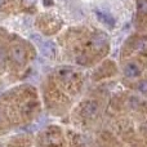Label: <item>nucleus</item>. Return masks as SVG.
<instances>
[{
	"mask_svg": "<svg viewBox=\"0 0 147 147\" xmlns=\"http://www.w3.org/2000/svg\"><path fill=\"white\" fill-rule=\"evenodd\" d=\"M31 40L35 41L36 45H39L40 52L45 57H54L56 53V45L49 40H41V38L39 35H31Z\"/></svg>",
	"mask_w": 147,
	"mask_h": 147,
	"instance_id": "nucleus-1",
	"label": "nucleus"
},
{
	"mask_svg": "<svg viewBox=\"0 0 147 147\" xmlns=\"http://www.w3.org/2000/svg\"><path fill=\"white\" fill-rule=\"evenodd\" d=\"M96 16L98 18V21H101L103 25L110 26V27H115L116 21H115V18L111 14H109L106 12H102V10H96Z\"/></svg>",
	"mask_w": 147,
	"mask_h": 147,
	"instance_id": "nucleus-2",
	"label": "nucleus"
},
{
	"mask_svg": "<svg viewBox=\"0 0 147 147\" xmlns=\"http://www.w3.org/2000/svg\"><path fill=\"white\" fill-rule=\"evenodd\" d=\"M81 110H83V114L85 115V116L92 117V116H94V115H97V112H98V105L93 101H88L83 105V109Z\"/></svg>",
	"mask_w": 147,
	"mask_h": 147,
	"instance_id": "nucleus-3",
	"label": "nucleus"
},
{
	"mask_svg": "<svg viewBox=\"0 0 147 147\" xmlns=\"http://www.w3.org/2000/svg\"><path fill=\"white\" fill-rule=\"evenodd\" d=\"M12 58L14 62H17V63L22 65L23 62L26 61V52L23 48H21V47H14V48L12 49Z\"/></svg>",
	"mask_w": 147,
	"mask_h": 147,
	"instance_id": "nucleus-4",
	"label": "nucleus"
},
{
	"mask_svg": "<svg viewBox=\"0 0 147 147\" xmlns=\"http://www.w3.org/2000/svg\"><path fill=\"white\" fill-rule=\"evenodd\" d=\"M124 74H125V76H128V78H137V76H140V74H141V69L136 63H129L125 66Z\"/></svg>",
	"mask_w": 147,
	"mask_h": 147,
	"instance_id": "nucleus-5",
	"label": "nucleus"
},
{
	"mask_svg": "<svg viewBox=\"0 0 147 147\" xmlns=\"http://www.w3.org/2000/svg\"><path fill=\"white\" fill-rule=\"evenodd\" d=\"M138 5V10H140V13H147V0H138L137 3Z\"/></svg>",
	"mask_w": 147,
	"mask_h": 147,
	"instance_id": "nucleus-6",
	"label": "nucleus"
},
{
	"mask_svg": "<svg viewBox=\"0 0 147 147\" xmlns=\"http://www.w3.org/2000/svg\"><path fill=\"white\" fill-rule=\"evenodd\" d=\"M138 90L141 93H147V80H141L138 84Z\"/></svg>",
	"mask_w": 147,
	"mask_h": 147,
	"instance_id": "nucleus-7",
	"label": "nucleus"
},
{
	"mask_svg": "<svg viewBox=\"0 0 147 147\" xmlns=\"http://www.w3.org/2000/svg\"><path fill=\"white\" fill-rule=\"evenodd\" d=\"M44 5L45 7H48V5H53V0H43Z\"/></svg>",
	"mask_w": 147,
	"mask_h": 147,
	"instance_id": "nucleus-8",
	"label": "nucleus"
},
{
	"mask_svg": "<svg viewBox=\"0 0 147 147\" xmlns=\"http://www.w3.org/2000/svg\"><path fill=\"white\" fill-rule=\"evenodd\" d=\"M4 3H5V0H0V7H3V5H4Z\"/></svg>",
	"mask_w": 147,
	"mask_h": 147,
	"instance_id": "nucleus-9",
	"label": "nucleus"
},
{
	"mask_svg": "<svg viewBox=\"0 0 147 147\" xmlns=\"http://www.w3.org/2000/svg\"><path fill=\"white\" fill-rule=\"evenodd\" d=\"M0 147H3V146H0Z\"/></svg>",
	"mask_w": 147,
	"mask_h": 147,
	"instance_id": "nucleus-10",
	"label": "nucleus"
}]
</instances>
